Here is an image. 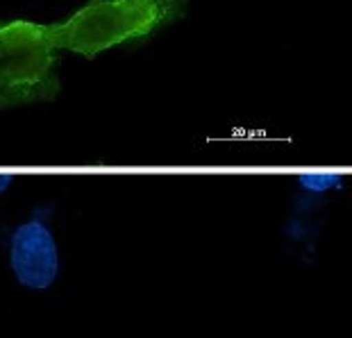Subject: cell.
I'll return each instance as SVG.
<instances>
[{
    "label": "cell",
    "mask_w": 352,
    "mask_h": 338,
    "mask_svg": "<svg viewBox=\"0 0 352 338\" xmlns=\"http://www.w3.org/2000/svg\"><path fill=\"white\" fill-rule=\"evenodd\" d=\"M189 0H89L62 23L48 25L57 48L96 59L127 43H146L182 21Z\"/></svg>",
    "instance_id": "cell-1"
},
{
    "label": "cell",
    "mask_w": 352,
    "mask_h": 338,
    "mask_svg": "<svg viewBox=\"0 0 352 338\" xmlns=\"http://www.w3.org/2000/svg\"><path fill=\"white\" fill-rule=\"evenodd\" d=\"M57 50L48 25L0 21V109L55 100L62 91Z\"/></svg>",
    "instance_id": "cell-2"
},
{
    "label": "cell",
    "mask_w": 352,
    "mask_h": 338,
    "mask_svg": "<svg viewBox=\"0 0 352 338\" xmlns=\"http://www.w3.org/2000/svg\"><path fill=\"white\" fill-rule=\"evenodd\" d=\"M12 270L28 289H48L57 277L55 238L39 221L25 223L12 238Z\"/></svg>",
    "instance_id": "cell-3"
},
{
    "label": "cell",
    "mask_w": 352,
    "mask_h": 338,
    "mask_svg": "<svg viewBox=\"0 0 352 338\" xmlns=\"http://www.w3.org/2000/svg\"><path fill=\"white\" fill-rule=\"evenodd\" d=\"M300 182L305 189H309V191H327L329 186L339 182V175H325V172H318V175H302Z\"/></svg>",
    "instance_id": "cell-4"
},
{
    "label": "cell",
    "mask_w": 352,
    "mask_h": 338,
    "mask_svg": "<svg viewBox=\"0 0 352 338\" xmlns=\"http://www.w3.org/2000/svg\"><path fill=\"white\" fill-rule=\"evenodd\" d=\"M7 184H10V177L3 175V177H0V191H5V186H7Z\"/></svg>",
    "instance_id": "cell-5"
}]
</instances>
